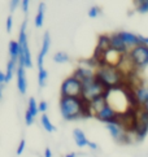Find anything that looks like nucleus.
I'll use <instances>...</instances> for the list:
<instances>
[{"label":"nucleus","instance_id":"nucleus-1","mask_svg":"<svg viewBox=\"0 0 148 157\" xmlns=\"http://www.w3.org/2000/svg\"><path fill=\"white\" fill-rule=\"evenodd\" d=\"M95 78L104 87L105 91H111L113 88L122 86L123 73L118 66L105 65L98 68V70L95 71Z\"/></svg>","mask_w":148,"mask_h":157},{"label":"nucleus","instance_id":"nucleus-2","mask_svg":"<svg viewBox=\"0 0 148 157\" xmlns=\"http://www.w3.org/2000/svg\"><path fill=\"white\" fill-rule=\"evenodd\" d=\"M60 110L62 118L66 121L83 117V99L82 98H61Z\"/></svg>","mask_w":148,"mask_h":157},{"label":"nucleus","instance_id":"nucleus-3","mask_svg":"<svg viewBox=\"0 0 148 157\" xmlns=\"http://www.w3.org/2000/svg\"><path fill=\"white\" fill-rule=\"evenodd\" d=\"M20 56H18V66H24V68H33V61H31V53L29 49V44H27V35H26V21L21 26L20 30Z\"/></svg>","mask_w":148,"mask_h":157},{"label":"nucleus","instance_id":"nucleus-4","mask_svg":"<svg viewBox=\"0 0 148 157\" xmlns=\"http://www.w3.org/2000/svg\"><path fill=\"white\" fill-rule=\"evenodd\" d=\"M60 94H61V98H82L83 95L82 82L74 75L65 78V81L61 85Z\"/></svg>","mask_w":148,"mask_h":157},{"label":"nucleus","instance_id":"nucleus-5","mask_svg":"<svg viewBox=\"0 0 148 157\" xmlns=\"http://www.w3.org/2000/svg\"><path fill=\"white\" fill-rule=\"evenodd\" d=\"M127 57L135 69H144L148 66V46L139 44L134 48H130Z\"/></svg>","mask_w":148,"mask_h":157},{"label":"nucleus","instance_id":"nucleus-6","mask_svg":"<svg viewBox=\"0 0 148 157\" xmlns=\"http://www.w3.org/2000/svg\"><path fill=\"white\" fill-rule=\"evenodd\" d=\"M95 117L101 122H105L107 125L108 123H116L119 122V113L113 108L112 105L107 104L103 109H101L99 113H96Z\"/></svg>","mask_w":148,"mask_h":157},{"label":"nucleus","instance_id":"nucleus-7","mask_svg":"<svg viewBox=\"0 0 148 157\" xmlns=\"http://www.w3.org/2000/svg\"><path fill=\"white\" fill-rule=\"evenodd\" d=\"M111 47H112L113 51L119 53V55H127L130 52L129 47L126 46V43L122 40L119 33L118 34H112L111 35Z\"/></svg>","mask_w":148,"mask_h":157},{"label":"nucleus","instance_id":"nucleus-8","mask_svg":"<svg viewBox=\"0 0 148 157\" xmlns=\"http://www.w3.org/2000/svg\"><path fill=\"white\" fill-rule=\"evenodd\" d=\"M49 47H51V36H49V33H44L43 35V42H42V51L39 52L38 55V60H37V64H38V69L42 70L43 68V61H44V56L48 53L49 51Z\"/></svg>","mask_w":148,"mask_h":157},{"label":"nucleus","instance_id":"nucleus-9","mask_svg":"<svg viewBox=\"0 0 148 157\" xmlns=\"http://www.w3.org/2000/svg\"><path fill=\"white\" fill-rule=\"evenodd\" d=\"M17 87H18V91L22 95L26 94L27 82H26V74H25L24 66H18V68H17Z\"/></svg>","mask_w":148,"mask_h":157},{"label":"nucleus","instance_id":"nucleus-10","mask_svg":"<svg viewBox=\"0 0 148 157\" xmlns=\"http://www.w3.org/2000/svg\"><path fill=\"white\" fill-rule=\"evenodd\" d=\"M119 35H121L122 38V40L126 43V46L127 47H136V46H139L140 43V39H139V35H135L133 34V33H129V31H121L119 33Z\"/></svg>","mask_w":148,"mask_h":157},{"label":"nucleus","instance_id":"nucleus-11","mask_svg":"<svg viewBox=\"0 0 148 157\" xmlns=\"http://www.w3.org/2000/svg\"><path fill=\"white\" fill-rule=\"evenodd\" d=\"M134 90H135L136 98H138V101H139L142 108H143V106L148 103V87H146V86H138V87H135Z\"/></svg>","mask_w":148,"mask_h":157},{"label":"nucleus","instance_id":"nucleus-12","mask_svg":"<svg viewBox=\"0 0 148 157\" xmlns=\"http://www.w3.org/2000/svg\"><path fill=\"white\" fill-rule=\"evenodd\" d=\"M96 48L103 51L105 53H108L112 49L111 47V35H100L98 39V44H96Z\"/></svg>","mask_w":148,"mask_h":157},{"label":"nucleus","instance_id":"nucleus-13","mask_svg":"<svg viewBox=\"0 0 148 157\" xmlns=\"http://www.w3.org/2000/svg\"><path fill=\"white\" fill-rule=\"evenodd\" d=\"M73 136H74V140H76V144L79 148L86 147V145H88V143H90V140L86 138L84 132L82 130H79V128H76V130L73 131Z\"/></svg>","mask_w":148,"mask_h":157},{"label":"nucleus","instance_id":"nucleus-14","mask_svg":"<svg viewBox=\"0 0 148 157\" xmlns=\"http://www.w3.org/2000/svg\"><path fill=\"white\" fill-rule=\"evenodd\" d=\"M133 132H134L136 140H138V142H142V140H143L147 136V134H148V126L147 125H143V123L139 122L138 125L135 126Z\"/></svg>","mask_w":148,"mask_h":157},{"label":"nucleus","instance_id":"nucleus-15","mask_svg":"<svg viewBox=\"0 0 148 157\" xmlns=\"http://www.w3.org/2000/svg\"><path fill=\"white\" fill-rule=\"evenodd\" d=\"M9 53H10V60L18 63V56H20V43L12 40L9 43Z\"/></svg>","mask_w":148,"mask_h":157},{"label":"nucleus","instance_id":"nucleus-16","mask_svg":"<svg viewBox=\"0 0 148 157\" xmlns=\"http://www.w3.org/2000/svg\"><path fill=\"white\" fill-rule=\"evenodd\" d=\"M44 8H45V4H44V3L39 4L38 13H37V16H35V20H34L37 27H42V26H43V22H44Z\"/></svg>","mask_w":148,"mask_h":157},{"label":"nucleus","instance_id":"nucleus-17","mask_svg":"<svg viewBox=\"0 0 148 157\" xmlns=\"http://www.w3.org/2000/svg\"><path fill=\"white\" fill-rule=\"evenodd\" d=\"M41 122H42V126L44 127V130H47L48 132L56 131V127H55V126L52 125V122L49 121V118H48V116H47V114H42Z\"/></svg>","mask_w":148,"mask_h":157},{"label":"nucleus","instance_id":"nucleus-18","mask_svg":"<svg viewBox=\"0 0 148 157\" xmlns=\"http://www.w3.org/2000/svg\"><path fill=\"white\" fill-rule=\"evenodd\" d=\"M27 110H29L34 117H37L38 112H39V105L37 104V101H35V99H34V98H30V100H29V108H27Z\"/></svg>","mask_w":148,"mask_h":157},{"label":"nucleus","instance_id":"nucleus-19","mask_svg":"<svg viewBox=\"0 0 148 157\" xmlns=\"http://www.w3.org/2000/svg\"><path fill=\"white\" fill-rule=\"evenodd\" d=\"M53 61L57 64H62V63H66V61H69V56H68L65 52H57L55 53L53 56Z\"/></svg>","mask_w":148,"mask_h":157},{"label":"nucleus","instance_id":"nucleus-20","mask_svg":"<svg viewBox=\"0 0 148 157\" xmlns=\"http://www.w3.org/2000/svg\"><path fill=\"white\" fill-rule=\"evenodd\" d=\"M47 77H48L47 70H45V69L39 70V73H38V83H39V86H41V87H44L45 81H47Z\"/></svg>","mask_w":148,"mask_h":157},{"label":"nucleus","instance_id":"nucleus-21","mask_svg":"<svg viewBox=\"0 0 148 157\" xmlns=\"http://www.w3.org/2000/svg\"><path fill=\"white\" fill-rule=\"evenodd\" d=\"M136 10L139 13H148V0H140V2H138Z\"/></svg>","mask_w":148,"mask_h":157},{"label":"nucleus","instance_id":"nucleus-22","mask_svg":"<svg viewBox=\"0 0 148 157\" xmlns=\"http://www.w3.org/2000/svg\"><path fill=\"white\" fill-rule=\"evenodd\" d=\"M139 122L143 123V125H147L148 126V112L144 110L143 108L139 110Z\"/></svg>","mask_w":148,"mask_h":157},{"label":"nucleus","instance_id":"nucleus-23","mask_svg":"<svg viewBox=\"0 0 148 157\" xmlns=\"http://www.w3.org/2000/svg\"><path fill=\"white\" fill-rule=\"evenodd\" d=\"M99 13H100V8H99V7H91V8L88 9V16H90L91 18L98 17Z\"/></svg>","mask_w":148,"mask_h":157},{"label":"nucleus","instance_id":"nucleus-24","mask_svg":"<svg viewBox=\"0 0 148 157\" xmlns=\"http://www.w3.org/2000/svg\"><path fill=\"white\" fill-rule=\"evenodd\" d=\"M34 118H35V117H34L31 113L29 110H26V113H25V122H26V125L27 126H30V125H33V122H34Z\"/></svg>","mask_w":148,"mask_h":157},{"label":"nucleus","instance_id":"nucleus-25","mask_svg":"<svg viewBox=\"0 0 148 157\" xmlns=\"http://www.w3.org/2000/svg\"><path fill=\"white\" fill-rule=\"evenodd\" d=\"M25 144H26V142L22 139L18 144V148H17V155H22V152H24V149H25Z\"/></svg>","mask_w":148,"mask_h":157},{"label":"nucleus","instance_id":"nucleus-26","mask_svg":"<svg viewBox=\"0 0 148 157\" xmlns=\"http://www.w3.org/2000/svg\"><path fill=\"white\" fill-rule=\"evenodd\" d=\"M47 108H48V104L45 103V101H41V103H39V112L44 113V112L47 110Z\"/></svg>","mask_w":148,"mask_h":157},{"label":"nucleus","instance_id":"nucleus-27","mask_svg":"<svg viewBox=\"0 0 148 157\" xmlns=\"http://www.w3.org/2000/svg\"><path fill=\"white\" fill-rule=\"evenodd\" d=\"M29 2L27 0H24V2H21V7H22V10H24L25 13H27V10H29Z\"/></svg>","mask_w":148,"mask_h":157},{"label":"nucleus","instance_id":"nucleus-28","mask_svg":"<svg viewBox=\"0 0 148 157\" xmlns=\"http://www.w3.org/2000/svg\"><path fill=\"white\" fill-rule=\"evenodd\" d=\"M12 25H13V21H12V16H9V17L7 18V31L9 33L10 30H12Z\"/></svg>","mask_w":148,"mask_h":157},{"label":"nucleus","instance_id":"nucleus-29","mask_svg":"<svg viewBox=\"0 0 148 157\" xmlns=\"http://www.w3.org/2000/svg\"><path fill=\"white\" fill-rule=\"evenodd\" d=\"M18 4H21V3H20V2H17V0H13V2H10V10H14Z\"/></svg>","mask_w":148,"mask_h":157},{"label":"nucleus","instance_id":"nucleus-30","mask_svg":"<svg viewBox=\"0 0 148 157\" xmlns=\"http://www.w3.org/2000/svg\"><path fill=\"white\" fill-rule=\"evenodd\" d=\"M44 157H52V151H51L49 148L44 149Z\"/></svg>","mask_w":148,"mask_h":157},{"label":"nucleus","instance_id":"nucleus-31","mask_svg":"<svg viewBox=\"0 0 148 157\" xmlns=\"http://www.w3.org/2000/svg\"><path fill=\"white\" fill-rule=\"evenodd\" d=\"M5 82V73H0V85H4Z\"/></svg>","mask_w":148,"mask_h":157},{"label":"nucleus","instance_id":"nucleus-32","mask_svg":"<svg viewBox=\"0 0 148 157\" xmlns=\"http://www.w3.org/2000/svg\"><path fill=\"white\" fill-rule=\"evenodd\" d=\"M88 147L92 148V149H96V148H98V145H96L95 143H92V142H90V143H88Z\"/></svg>","mask_w":148,"mask_h":157},{"label":"nucleus","instance_id":"nucleus-33","mask_svg":"<svg viewBox=\"0 0 148 157\" xmlns=\"http://www.w3.org/2000/svg\"><path fill=\"white\" fill-rule=\"evenodd\" d=\"M65 157H76V153H68Z\"/></svg>","mask_w":148,"mask_h":157},{"label":"nucleus","instance_id":"nucleus-34","mask_svg":"<svg viewBox=\"0 0 148 157\" xmlns=\"http://www.w3.org/2000/svg\"><path fill=\"white\" fill-rule=\"evenodd\" d=\"M143 109H144V110H147V112H148V103H147V104H146V105H144V106H143Z\"/></svg>","mask_w":148,"mask_h":157}]
</instances>
